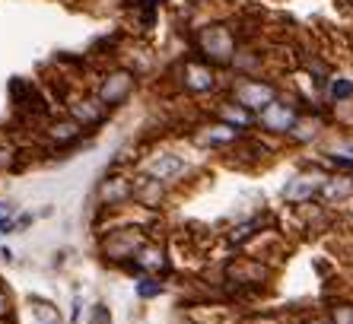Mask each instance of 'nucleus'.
Returning a JSON list of instances; mask_svg holds the SVG:
<instances>
[{"instance_id": "1", "label": "nucleus", "mask_w": 353, "mask_h": 324, "mask_svg": "<svg viewBox=\"0 0 353 324\" xmlns=\"http://www.w3.org/2000/svg\"><path fill=\"white\" fill-rule=\"evenodd\" d=\"M197 51L210 64H230L236 57V41H232V32L226 26H207L197 35Z\"/></svg>"}, {"instance_id": "2", "label": "nucleus", "mask_w": 353, "mask_h": 324, "mask_svg": "<svg viewBox=\"0 0 353 324\" xmlns=\"http://www.w3.org/2000/svg\"><path fill=\"white\" fill-rule=\"evenodd\" d=\"M131 92H134V73L131 70H115V73H108L105 80H102L96 99L105 108H118L121 102H128Z\"/></svg>"}, {"instance_id": "3", "label": "nucleus", "mask_w": 353, "mask_h": 324, "mask_svg": "<svg viewBox=\"0 0 353 324\" xmlns=\"http://www.w3.org/2000/svg\"><path fill=\"white\" fill-rule=\"evenodd\" d=\"M277 99V90L271 83H261V80H242L236 86V102L245 112H264Z\"/></svg>"}, {"instance_id": "4", "label": "nucleus", "mask_w": 353, "mask_h": 324, "mask_svg": "<svg viewBox=\"0 0 353 324\" xmlns=\"http://www.w3.org/2000/svg\"><path fill=\"white\" fill-rule=\"evenodd\" d=\"M296 121H299L296 108L290 102H280V99H274L264 112H258V124L264 130H271V134H290L296 128Z\"/></svg>"}, {"instance_id": "5", "label": "nucleus", "mask_w": 353, "mask_h": 324, "mask_svg": "<svg viewBox=\"0 0 353 324\" xmlns=\"http://www.w3.org/2000/svg\"><path fill=\"white\" fill-rule=\"evenodd\" d=\"M328 185L325 175H296L287 188H283V197L287 201H312L315 194H321Z\"/></svg>"}, {"instance_id": "6", "label": "nucleus", "mask_w": 353, "mask_h": 324, "mask_svg": "<svg viewBox=\"0 0 353 324\" xmlns=\"http://www.w3.org/2000/svg\"><path fill=\"white\" fill-rule=\"evenodd\" d=\"M181 172H185V159L175 153L153 156V159L147 162V175L153 181H172V179H179Z\"/></svg>"}, {"instance_id": "7", "label": "nucleus", "mask_w": 353, "mask_h": 324, "mask_svg": "<svg viewBox=\"0 0 353 324\" xmlns=\"http://www.w3.org/2000/svg\"><path fill=\"white\" fill-rule=\"evenodd\" d=\"M70 118H74L83 130L96 128V124H102V118H105V105H102L99 99H80V102L70 105Z\"/></svg>"}, {"instance_id": "8", "label": "nucleus", "mask_w": 353, "mask_h": 324, "mask_svg": "<svg viewBox=\"0 0 353 324\" xmlns=\"http://www.w3.org/2000/svg\"><path fill=\"white\" fill-rule=\"evenodd\" d=\"M140 248H143V242H140L137 235L128 229V232H118V235H112V239H108L105 254L112 261H124V258H137Z\"/></svg>"}, {"instance_id": "9", "label": "nucleus", "mask_w": 353, "mask_h": 324, "mask_svg": "<svg viewBox=\"0 0 353 324\" xmlns=\"http://www.w3.org/2000/svg\"><path fill=\"white\" fill-rule=\"evenodd\" d=\"M185 86H188L191 92L214 90V86H216L214 70H210L207 64H197V61H191V64H185Z\"/></svg>"}, {"instance_id": "10", "label": "nucleus", "mask_w": 353, "mask_h": 324, "mask_svg": "<svg viewBox=\"0 0 353 324\" xmlns=\"http://www.w3.org/2000/svg\"><path fill=\"white\" fill-rule=\"evenodd\" d=\"M134 191H137V188H134L128 179H108L105 185L99 188V197H102L108 207H118V203H128V201H131Z\"/></svg>"}, {"instance_id": "11", "label": "nucleus", "mask_w": 353, "mask_h": 324, "mask_svg": "<svg viewBox=\"0 0 353 324\" xmlns=\"http://www.w3.org/2000/svg\"><path fill=\"white\" fill-rule=\"evenodd\" d=\"M232 140H239V130L230 128V124H214V128H204L197 134L201 146H230Z\"/></svg>"}, {"instance_id": "12", "label": "nucleus", "mask_w": 353, "mask_h": 324, "mask_svg": "<svg viewBox=\"0 0 353 324\" xmlns=\"http://www.w3.org/2000/svg\"><path fill=\"white\" fill-rule=\"evenodd\" d=\"M137 270H150V274H159V270H165V252L163 248H157V245H143L137 252Z\"/></svg>"}, {"instance_id": "13", "label": "nucleus", "mask_w": 353, "mask_h": 324, "mask_svg": "<svg viewBox=\"0 0 353 324\" xmlns=\"http://www.w3.org/2000/svg\"><path fill=\"white\" fill-rule=\"evenodd\" d=\"M230 276L236 283H261L264 276H268V270L261 264H255V261H236L230 267Z\"/></svg>"}, {"instance_id": "14", "label": "nucleus", "mask_w": 353, "mask_h": 324, "mask_svg": "<svg viewBox=\"0 0 353 324\" xmlns=\"http://www.w3.org/2000/svg\"><path fill=\"white\" fill-rule=\"evenodd\" d=\"M80 124L74 121V118H67V121H58L51 124V140H58V143H70V140L80 137Z\"/></svg>"}, {"instance_id": "15", "label": "nucleus", "mask_w": 353, "mask_h": 324, "mask_svg": "<svg viewBox=\"0 0 353 324\" xmlns=\"http://www.w3.org/2000/svg\"><path fill=\"white\" fill-rule=\"evenodd\" d=\"M258 229H261V219H248V223H242V226H236L232 229V245H242V242H248V239H252V235L258 232Z\"/></svg>"}, {"instance_id": "16", "label": "nucleus", "mask_w": 353, "mask_h": 324, "mask_svg": "<svg viewBox=\"0 0 353 324\" xmlns=\"http://www.w3.org/2000/svg\"><path fill=\"white\" fill-rule=\"evenodd\" d=\"M328 96L334 99V102H347V99L353 96V80H347V77H337V80L331 83Z\"/></svg>"}, {"instance_id": "17", "label": "nucleus", "mask_w": 353, "mask_h": 324, "mask_svg": "<svg viewBox=\"0 0 353 324\" xmlns=\"http://www.w3.org/2000/svg\"><path fill=\"white\" fill-rule=\"evenodd\" d=\"M331 324H353V302H337L331 308Z\"/></svg>"}, {"instance_id": "18", "label": "nucleus", "mask_w": 353, "mask_h": 324, "mask_svg": "<svg viewBox=\"0 0 353 324\" xmlns=\"http://www.w3.org/2000/svg\"><path fill=\"white\" fill-rule=\"evenodd\" d=\"M163 292V286L157 283V280H143V283L137 286V296L140 299H153V296H159Z\"/></svg>"}, {"instance_id": "19", "label": "nucleus", "mask_w": 353, "mask_h": 324, "mask_svg": "<svg viewBox=\"0 0 353 324\" xmlns=\"http://www.w3.org/2000/svg\"><path fill=\"white\" fill-rule=\"evenodd\" d=\"M321 194L325 197H347V194H353V185H334V181H328Z\"/></svg>"}, {"instance_id": "20", "label": "nucleus", "mask_w": 353, "mask_h": 324, "mask_svg": "<svg viewBox=\"0 0 353 324\" xmlns=\"http://www.w3.org/2000/svg\"><path fill=\"white\" fill-rule=\"evenodd\" d=\"M92 324H108V308L105 305H96L92 308V318H90Z\"/></svg>"}, {"instance_id": "21", "label": "nucleus", "mask_w": 353, "mask_h": 324, "mask_svg": "<svg viewBox=\"0 0 353 324\" xmlns=\"http://www.w3.org/2000/svg\"><path fill=\"white\" fill-rule=\"evenodd\" d=\"M7 308H10V302H7V296L0 292V315H7Z\"/></svg>"}, {"instance_id": "22", "label": "nucleus", "mask_w": 353, "mask_h": 324, "mask_svg": "<svg viewBox=\"0 0 353 324\" xmlns=\"http://www.w3.org/2000/svg\"><path fill=\"white\" fill-rule=\"evenodd\" d=\"M140 7H159V3H163V0H137Z\"/></svg>"}, {"instance_id": "23", "label": "nucleus", "mask_w": 353, "mask_h": 324, "mask_svg": "<svg viewBox=\"0 0 353 324\" xmlns=\"http://www.w3.org/2000/svg\"><path fill=\"white\" fill-rule=\"evenodd\" d=\"M51 324H58V321H51Z\"/></svg>"}, {"instance_id": "24", "label": "nucleus", "mask_w": 353, "mask_h": 324, "mask_svg": "<svg viewBox=\"0 0 353 324\" xmlns=\"http://www.w3.org/2000/svg\"><path fill=\"white\" fill-rule=\"evenodd\" d=\"M350 153H353V150H350Z\"/></svg>"}, {"instance_id": "25", "label": "nucleus", "mask_w": 353, "mask_h": 324, "mask_svg": "<svg viewBox=\"0 0 353 324\" xmlns=\"http://www.w3.org/2000/svg\"><path fill=\"white\" fill-rule=\"evenodd\" d=\"M350 3H353V0H350Z\"/></svg>"}]
</instances>
